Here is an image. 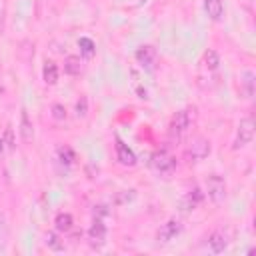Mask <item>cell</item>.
<instances>
[{
	"mask_svg": "<svg viewBox=\"0 0 256 256\" xmlns=\"http://www.w3.org/2000/svg\"><path fill=\"white\" fill-rule=\"evenodd\" d=\"M76 114H78V116H86V114H88V100H86V96H82V98L76 102Z\"/></svg>",
	"mask_w": 256,
	"mask_h": 256,
	"instance_id": "obj_23",
	"label": "cell"
},
{
	"mask_svg": "<svg viewBox=\"0 0 256 256\" xmlns=\"http://www.w3.org/2000/svg\"><path fill=\"white\" fill-rule=\"evenodd\" d=\"M202 198H204V194L200 192V188H192V190H188V192H186V196L182 198V202H180V208H182L184 212L196 210V208L200 206Z\"/></svg>",
	"mask_w": 256,
	"mask_h": 256,
	"instance_id": "obj_8",
	"label": "cell"
},
{
	"mask_svg": "<svg viewBox=\"0 0 256 256\" xmlns=\"http://www.w3.org/2000/svg\"><path fill=\"white\" fill-rule=\"evenodd\" d=\"M78 48H80V54L86 56V58H92V56H94V50H96L94 42H92L90 38H86V36L78 40Z\"/></svg>",
	"mask_w": 256,
	"mask_h": 256,
	"instance_id": "obj_19",
	"label": "cell"
},
{
	"mask_svg": "<svg viewBox=\"0 0 256 256\" xmlns=\"http://www.w3.org/2000/svg\"><path fill=\"white\" fill-rule=\"evenodd\" d=\"M204 10L210 20L218 22L224 14V4H222V0H204Z\"/></svg>",
	"mask_w": 256,
	"mask_h": 256,
	"instance_id": "obj_12",
	"label": "cell"
},
{
	"mask_svg": "<svg viewBox=\"0 0 256 256\" xmlns=\"http://www.w3.org/2000/svg\"><path fill=\"white\" fill-rule=\"evenodd\" d=\"M52 116H54L56 120H64V118H66V108H64L62 104H54V106H52Z\"/></svg>",
	"mask_w": 256,
	"mask_h": 256,
	"instance_id": "obj_24",
	"label": "cell"
},
{
	"mask_svg": "<svg viewBox=\"0 0 256 256\" xmlns=\"http://www.w3.org/2000/svg\"><path fill=\"white\" fill-rule=\"evenodd\" d=\"M58 158H60V162H64V164H72V162H74V152H72V148H68V146L58 148Z\"/></svg>",
	"mask_w": 256,
	"mask_h": 256,
	"instance_id": "obj_22",
	"label": "cell"
},
{
	"mask_svg": "<svg viewBox=\"0 0 256 256\" xmlns=\"http://www.w3.org/2000/svg\"><path fill=\"white\" fill-rule=\"evenodd\" d=\"M2 150H4V142H2V138H0V154H2Z\"/></svg>",
	"mask_w": 256,
	"mask_h": 256,
	"instance_id": "obj_25",
	"label": "cell"
},
{
	"mask_svg": "<svg viewBox=\"0 0 256 256\" xmlns=\"http://www.w3.org/2000/svg\"><path fill=\"white\" fill-rule=\"evenodd\" d=\"M240 84L244 86V96L246 98H252V94H254V74L250 72V70H246V72H242L240 74Z\"/></svg>",
	"mask_w": 256,
	"mask_h": 256,
	"instance_id": "obj_16",
	"label": "cell"
},
{
	"mask_svg": "<svg viewBox=\"0 0 256 256\" xmlns=\"http://www.w3.org/2000/svg\"><path fill=\"white\" fill-rule=\"evenodd\" d=\"M54 224H56V230H58V232H70L72 226H74V220H72V216H70L68 212H60V214L56 216Z\"/></svg>",
	"mask_w": 256,
	"mask_h": 256,
	"instance_id": "obj_15",
	"label": "cell"
},
{
	"mask_svg": "<svg viewBox=\"0 0 256 256\" xmlns=\"http://www.w3.org/2000/svg\"><path fill=\"white\" fill-rule=\"evenodd\" d=\"M44 242H46V246H48L50 250H54V252L64 250V242L60 240V236H58L56 232H48V234L44 236Z\"/></svg>",
	"mask_w": 256,
	"mask_h": 256,
	"instance_id": "obj_18",
	"label": "cell"
},
{
	"mask_svg": "<svg viewBox=\"0 0 256 256\" xmlns=\"http://www.w3.org/2000/svg\"><path fill=\"white\" fill-rule=\"evenodd\" d=\"M64 70H66L68 74H72V76L80 74V70H82V66H80V58H78V56H68V58L64 60Z\"/></svg>",
	"mask_w": 256,
	"mask_h": 256,
	"instance_id": "obj_20",
	"label": "cell"
},
{
	"mask_svg": "<svg viewBox=\"0 0 256 256\" xmlns=\"http://www.w3.org/2000/svg\"><path fill=\"white\" fill-rule=\"evenodd\" d=\"M202 64H204L208 70H216L218 64H220V56H218V52L212 50V48H208V50L202 54Z\"/></svg>",
	"mask_w": 256,
	"mask_h": 256,
	"instance_id": "obj_17",
	"label": "cell"
},
{
	"mask_svg": "<svg viewBox=\"0 0 256 256\" xmlns=\"http://www.w3.org/2000/svg\"><path fill=\"white\" fill-rule=\"evenodd\" d=\"M206 194H208V198L212 202H216V204L222 202L226 198V182H224V178L218 176V174L208 176L206 178Z\"/></svg>",
	"mask_w": 256,
	"mask_h": 256,
	"instance_id": "obj_5",
	"label": "cell"
},
{
	"mask_svg": "<svg viewBox=\"0 0 256 256\" xmlns=\"http://www.w3.org/2000/svg\"><path fill=\"white\" fill-rule=\"evenodd\" d=\"M180 232H182V224H180L176 218H170V220H166V222L160 226V230H158V242L168 244V242L174 240Z\"/></svg>",
	"mask_w": 256,
	"mask_h": 256,
	"instance_id": "obj_6",
	"label": "cell"
},
{
	"mask_svg": "<svg viewBox=\"0 0 256 256\" xmlns=\"http://www.w3.org/2000/svg\"><path fill=\"white\" fill-rule=\"evenodd\" d=\"M20 136L24 142H30L34 138V126H32L26 110H22V114H20Z\"/></svg>",
	"mask_w": 256,
	"mask_h": 256,
	"instance_id": "obj_13",
	"label": "cell"
},
{
	"mask_svg": "<svg viewBox=\"0 0 256 256\" xmlns=\"http://www.w3.org/2000/svg\"><path fill=\"white\" fill-rule=\"evenodd\" d=\"M228 236L222 232V230H218V232H212L210 234V238H208V248H210V252L212 254H222L226 248H228Z\"/></svg>",
	"mask_w": 256,
	"mask_h": 256,
	"instance_id": "obj_9",
	"label": "cell"
},
{
	"mask_svg": "<svg viewBox=\"0 0 256 256\" xmlns=\"http://www.w3.org/2000/svg\"><path fill=\"white\" fill-rule=\"evenodd\" d=\"M88 238H90V244L92 246H96V248L104 246V242H106V224L100 218H96L92 222V226L88 230Z\"/></svg>",
	"mask_w": 256,
	"mask_h": 256,
	"instance_id": "obj_7",
	"label": "cell"
},
{
	"mask_svg": "<svg viewBox=\"0 0 256 256\" xmlns=\"http://www.w3.org/2000/svg\"><path fill=\"white\" fill-rule=\"evenodd\" d=\"M208 154H210V142H208L206 138H202V136L194 138V140L186 146V150H184V158H186L188 162H200V160H204Z\"/></svg>",
	"mask_w": 256,
	"mask_h": 256,
	"instance_id": "obj_3",
	"label": "cell"
},
{
	"mask_svg": "<svg viewBox=\"0 0 256 256\" xmlns=\"http://www.w3.org/2000/svg\"><path fill=\"white\" fill-rule=\"evenodd\" d=\"M116 158H118V162L122 164V166H134L136 164V154L118 138L116 140Z\"/></svg>",
	"mask_w": 256,
	"mask_h": 256,
	"instance_id": "obj_10",
	"label": "cell"
},
{
	"mask_svg": "<svg viewBox=\"0 0 256 256\" xmlns=\"http://www.w3.org/2000/svg\"><path fill=\"white\" fill-rule=\"evenodd\" d=\"M42 78H44V82L46 84H56L58 82V66L52 62V60H48L46 64H44V70H42Z\"/></svg>",
	"mask_w": 256,
	"mask_h": 256,
	"instance_id": "obj_14",
	"label": "cell"
},
{
	"mask_svg": "<svg viewBox=\"0 0 256 256\" xmlns=\"http://www.w3.org/2000/svg\"><path fill=\"white\" fill-rule=\"evenodd\" d=\"M194 118H196V108H194V106H188V108L178 110V112L172 116L170 124H168V138H170L172 142H180V140L188 134V130L192 128Z\"/></svg>",
	"mask_w": 256,
	"mask_h": 256,
	"instance_id": "obj_1",
	"label": "cell"
},
{
	"mask_svg": "<svg viewBox=\"0 0 256 256\" xmlns=\"http://www.w3.org/2000/svg\"><path fill=\"white\" fill-rule=\"evenodd\" d=\"M136 60L144 66V68H152L156 62V50L152 46H142L136 50Z\"/></svg>",
	"mask_w": 256,
	"mask_h": 256,
	"instance_id": "obj_11",
	"label": "cell"
},
{
	"mask_svg": "<svg viewBox=\"0 0 256 256\" xmlns=\"http://www.w3.org/2000/svg\"><path fill=\"white\" fill-rule=\"evenodd\" d=\"M6 244H8V220L0 212V250H4Z\"/></svg>",
	"mask_w": 256,
	"mask_h": 256,
	"instance_id": "obj_21",
	"label": "cell"
},
{
	"mask_svg": "<svg viewBox=\"0 0 256 256\" xmlns=\"http://www.w3.org/2000/svg\"><path fill=\"white\" fill-rule=\"evenodd\" d=\"M252 138H254V120H252V116H246L238 124V130H236V138H234L232 148L234 150H240V148L248 146L252 142Z\"/></svg>",
	"mask_w": 256,
	"mask_h": 256,
	"instance_id": "obj_2",
	"label": "cell"
},
{
	"mask_svg": "<svg viewBox=\"0 0 256 256\" xmlns=\"http://www.w3.org/2000/svg\"><path fill=\"white\" fill-rule=\"evenodd\" d=\"M150 166L158 174H172L174 168H176V158L166 150H156L150 158Z\"/></svg>",
	"mask_w": 256,
	"mask_h": 256,
	"instance_id": "obj_4",
	"label": "cell"
}]
</instances>
